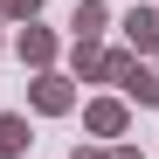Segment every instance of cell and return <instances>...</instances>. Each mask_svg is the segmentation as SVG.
<instances>
[{
    "mask_svg": "<svg viewBox=\"0 0 159 159\" xmlns=\"http://www.w3.org/2000/svg\"><path fill=\"white\" fill-rule=\"evenodd\" d=\"M83 131L104 139V145L125 139V131H131V104H125V97H83Z\"/></svg>",
    "mask_w": 159,
    "mask_h": 159,
    "instance_id": "obj_2",
    "label": "cell"
},
{
    "mask_svg": "<svg viewBox=\"0 0 159 159\" xmlns=\"http://www.w3.org/2000/svg\"><path fill=\"white\" fill-rule=\"evenodd\" d=\"M69 159H104V139H83V145H76Z\"/></svg>",
    "mask_w": 159,
    "mask_h": 159,
    "instance_id": "obj_12",
    "label": "cell"
},
{
    "mask_svg": "<svg viewBox=\"0 0 159 159\" xmlns=\"http://www.w3.org/2000/svg\"><path fill=\"white\" fill-rule=\"evenodd\" d=\"M152 76H159V56H152Z\"/></svg>",
    "mask_w": 159,
    "mask_h": 159,
    "instance_id": "obj_14",
    "label": "cell"
},
{
    "mask_svg": "<svg viewBox=\"0 0 159 159\" xmlns=\"http://www.w3.org/2000/svg\"><path fill=\"white\" fill-rule=\"evenodd\" d=\"M0 21H7V0H0Z\"/></svg>",
    "mask_w": 159,
    "mask_h": 159,
    "instance_id": "obj_13",
    "label": "cell"
},
{
    "mask_svg": "<svg viewBox=\"0 0 159 159\" xmlns=\"http://www.w3.org/2000/svg\"><path fill=\"white\" fill-rule=\"evenodd\" d=\"M42 14V0H7V21H35Z\"/></svg>",
    "mask_w": 159,
    "mask_h": 159,
    "instance_id": "obj_10",
    "label": "cell"
},
{
    "mask_svg": "<svg viewBox=\"0 0 159 159\" xmlns=\"http://www.w3.org/2000/svg\"><path fill=\"white\" fill-rule=\"evenodd\" d=\"M0 159H28V118L0 111Z\"/></svg>",
    "mask_w": 159,
    "mask_h": 159,
    "instance_id": "obj_8",
    "label": "cell"
},
{
    "mask_svg": "<svg viewBox=\"0 0 159 159\" xmlns=\"http://www.w3.org/2000/svg\"><path fill=\"white\" fill-rule=\"evenodd\" d=\"M28 111H35V118H69V111H76V76H62V69H35Z\"/></svg>",
    "mask_w": 159,
    "mask_h": 159,
    "instance_id": "obj_1",
    "label": "cell"
},
{
    "mask_svg": "<svg viewBox=\"0 0 159 159\" xmlns=\"http://www.w3.org/2000/svg\"><path fill=\"white\" fill-rule=\"evenodd\" d=\"M14 56L28 62V69H56L62 42H56V28H42V21H21V35H14Z\"/></svg>",
    "mask_w": 159,
    "mask_h": 159,
    "instance_id": "obj_3",
    "label": "cell"
},
{
    "mask_svg": "<svg viewBox=\"0 0 159 159\" xmlns=\"http://www.w3.org/2000/svg\"><path fill=\"white\" fill-rule=\"evenodd\" d=\"M0 48H7V35H0Z\"/></svg>",
    "mask_w": 159,
    "mask_h": 159,
    "instance_id": "obj_15",
    "label": "cell"
},
{
    "mask_svg": "<svg viewBox=\"0 0 159 159\" xmlns=\"http://www.w3.org/2000/svg\"><path fill=\"white\" fill-rule=\"evenodd\" d=\"M118 97H125V104H139V111H159V76L139 62V69H131L125 83H118Z\"/></svg>",
    "mask_w": 159,
    "mask_h": 159,
    "instance_id": "obj_7",
    "label": "cell"
},
{
    "mask_svg": "<svg viewBox=\"0 0 159 159\" xmlns=\"http://www.w3.org/2000/svg\"><path fill=\"white\" fill-rule=\"evenodd\" d=\"M104 159H145V152H139V145H118V139H111V145H104Z\"/></svg>",
    "mask_w": 159,
    "mask_h": 159,
    "instance_id": "obj_11",
    "label": "cell"
},
{
    "mask_svg": "<svg viewBox=\"0 0 159 159\" xmlns=\"http://www.w3.org/2000/svg\"><path fill=\"white\" fill-rule=\"evenodd\" d=\"M69 76L76 83H104V42H69Z\"/></svg>",
    "mask_w": 159,
    "mask_h": 159,
    "instance_id": "obj_6",
    "label": "cell"
},
{
    "mask_svg": "<svg viewBox=\"0 0 159 159\" xmlns=\"http://www.w3.org/2000/svg\"><path fill=\"white\" fill-rule=\"evenodd\" d=\"M104 28H111V7H104V0H76L69 35H76V42H104Z\"/></svg>",
    "mask_w": 159,
    "mask_h": 159,
    "instance_id": "obj_5",
    "label": "cell"
},
{
    "mask_svg": "<svg viewBox=\"0 0 159 159\" xmlns=\"http://www.w3.org/2000/svg\"><path fill=\"white\" fill-rule=\"evenodd\" d=\"M118 28H125V48H131V56H159V7H131Z\"/></svg>",
    "mask_w": 159,
    "mask_h": 159,
    "instance_id": "obj_4",
    "label": "cell"
},
{
    "mask_svg": "<svg viewBox=\"0 0 159 159\" xmlns=\"http://www.w3.org/2000/svg\"><path fill=\"white\" fill-rule=\"evenodd\" d=\"M139 62H145V56H131V48H104V83H125Z\"/></svg>",
    "mask_w": 159,
    "mask_h": 159,
    "instance_id": "obj_9",
    "label": "cell"
}]
</instances>
